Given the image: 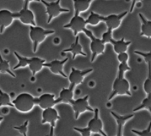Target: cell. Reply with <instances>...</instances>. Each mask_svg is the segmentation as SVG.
Instances as JSON below:
<instances>
[{
    "label": "cell",
    "mask_w": 151,
    "mask_h": 136,
    "mask_svg": "<svg viewBox=\"0 0 151 136\" xmlns=\"http://www.w3.org/2000/svg\"><path fill=\"white\" fill-rule=\"evenodd\" d=\"M142 110H148L151 114V95H147V97L142 100L140 105L134 109V112L139 111Z\"/></svg>",
    "instance_id": "27"
},
{
    "label": "cell",
    "mask_w": 151,
    "mask_h": 136,
    "mask_svg": "<svg viewBox=\"0 0 151 136\" xmlns=\"http://www.w3.org/2000/svg\"><path fill=\"white\" fill-rule=\"evenodd\" d=\"M88 97L89 96L86 95L82 98L74 99L70 104L75 113V119L76 120L79 119L80 116L85 112H94V109L92 108L88 103Z\"/></svg>",
    "instance_id": "6"
},
{
    "label": "cell",
    "mask_w": 151,
    "mask_h": 136,
    "mask_svg": "<svg viewBox=\"0 0 151 136\" xmlns=\"http://www.w3.org/2000/svg\"><path fill=\"white\" fill-rule=\"evenodd\" d=\"M60 117L58 114V112L54 107L43 110L42 119H41L42 125L50 124L51 127L55 128L56 126V123L58 121L60 120Z\"/></svg>",
    "instance_id": "12"
},
{
    "label": "cell",
    "mask_w": 151,
    "mask_h": 136,
    "mask_svg": "<svg viewBox=\"0 0 151 136\" xmlns=\"http://www.w3.org/2000/svg\"><path fill=\"white\" fill-rule=\"evenodd\" d=\"M94 117L88 122L87 127L89 129L91 133L100 134L102 136H108L103 130V123L100 118V111L98 108L94 109Z\"/></svg>",
    "instance_id": "10"
},
{
    "label": "cell",
    "mask_w": 151,
    "mask_h": 136,
    "mask_svg": "<svg viewBox=\"0 0 151 136\" xmlns=\"http://www.w3.org/2000/svg\"><path fill=\"white\" fill-rule=\"evenodd\" d=\"M93 0H73L75 15H80L89 8Z\"/></svg>",
    "instance_id": "21"
},
{
    "label": "cell",
    "mask_w": 151,
    "mask_h": 136,
    "mask_svg": "<svg viewBox=\"0 0 151 136\" xmlns=\"http://www.w3.org/2000/svg\"><path fill=\"white\" fill-rule=\"evenodd\" d=\"M69 52L72 54V60H75L76 56L78 55H82L84 57H86V54L83 50V47L81 44L79 42V36H76V39H75V42L72 44V45L67 49H65L62 51V54L63 53Z\"/></svg>",
    "instance_id": "16"
},
{
    "label": "cell",
    "mask_w": 151,
    "mask_h": 136,
    "mask_svg": "<svg viewBox=\"0 0 151 136\" xmlns=\"http://www.w3.org/2000/svg\"><path fill=\"white\" fill-rule=\"evenodd\" d=\"M24 4H27V5H29V2H31V1H38V2H41V0H24Z\"/></svg>",
    "instance_id": "37"
},
{
    "label": "cell",
    "mask_w": 151,
    "mask_h": 136,
    "mask_svg": "<svg viewBox=\"0 0 151 136\" xmlns=\"http://www.w3.org/2000/svg\"><path fill=\"white\" fill-rule=\"evenodd\" d=\"M139 17L142 21L140 35L151 38V21L147 20L142 13H139Z\"/></svg>",
    "instance_id": "22"
},
{
    "label": "cell",
    "mask_w": 151,
    "mask_h": 136,
    "mask_svg": "<svg viewBox=\"0 0 151 136\" xmlns=\"http://www.w3.org/2000/svg\"><path fill=\"white\" fill-rule=\"evenodd\" d=\"M54 33L55 31L52 29H45L38 26H29V38L32 42L33 52H36L38 45L42 43L47 36Z\"/></svg>",
    "instance_id": "3"
},
{
    "label": "cell",
    "mask_w": 151,
    "mask_h": 136,
    "mask_svg": "<svg viewBox=\"0 0 151 136\" xmlns=\"http://www.w3.org/2000/svg\"><path fill=\"white\" fill-rule=\"evenodd\" d=\"M0 73H4V74H8L13 77H16V74L12 72L10 69V63L7 60H4L1 56V53H0Z\"/></svg>",
    "instance_id": "24"
},
{
    "label": "cell",
    "mask_w": 151,
    "mask_h": 136,
    "mask_svg": "<svg viewBox=\"0 0 151 136\" xmlns=\"http://www.w3.org/2000/svg\"><path fill=\"white\" fill-rule=\"evenodd\" d=\"M128 13V11H124L119 14H111L109 16H105L104 21L106 23L107 28L111 30L116 29L120 26L122 21L127 14Z\"/></svg>",
    "instance_id": "13"
},
{
    "label": "cell",
    "mask_w": 151,
    "mask_h": 136,
    "mask_svg": "<svg viewBox=\"0 0 151 136\" xmlns=\"http://www.w3.org/2000/svg\"><path fill=\"white\" fill-rule=\"evenodd\" d=\"M143 88L147 95H151V68L148 69V76L144 82Z\"/></svg>",
    "instance_id": "29"
},
{
    "label": "cell",
    "mask_w": 151,
    "mask_h": 136,
    "mask_svg": "<svg viewBox=\"0 0 151 136\" xmlns=\"http://www.w3.org/2000/svg\"><path fill=\"white\" fill-rule=\"evenodd\" d=\"M110 113L111 116L114 118L115 121L116 122V125H117V133L119 135H122V132H123V128L125 124L131 120V119L134 117V114H129V115H125V116H120L118 113H115L114 111H111Z\"/></svg>",
    "instance_id": "17"
},
{
    "label": "cell",
    "mask_w": 151,
    "mask_h": 136,
    "mask_svg": "<svg viewBox=\"0 0 151 136\" xmlns=\"http://www.w3.org/2000/svg\"><path fill=\"white\" fill-rule=\"evenodd\" d=\"M111 44L113 46L114 50L117 54L121 53L127 52L128 47L131 44V41H126L125 38H122L120 40H114L111 41Z\"/></svg>",
    "instance_id": "20"
},
{
    "label": "cell",
    "mask_w": 151,
    "mask_h": 136,
    "mask_svg": "<svg viewBox=\"0 0 151 136\" xmlns=\"http://www.w3.org/2000/svg\"><path fill=\"white\" fill-rule=\"evenodd\" d=\"M74 89L75 87L70 86L69 88H63L59 94V100L60 103H65V104H69L72 103L74 100Z\"/></svg>",
    "instance_id": "18"
},
{
    "label": "cell",
    "mask_w": 151,
    "mask_h": 136,
    "mask_svg": "<svg viewBox=\"0 0 151 136\" xmlns=\"http://www.w3.org/2000/svg\"><path fill=\"white\" fill-rule=\"evenodd\" d=\"M3 120H4V117H3V116H0V124H1V122H2Z\"/></svg>",
    "instance_id": "38"
},
{
    "label": "cell",
    "mask_w": 151,
    "mask_h": 136,
    "mask_svg": "<svg viewBox=\"0 0 151 136\" xmlns=\"http://www.w3.org/2000/svg\"><path fill=\"white\" fill-rule=\"evenodd\" d=\"M93 70L94 69H91V68L85 69V70H79V69H76L75 68L72 67L71 72L69 75V77H68L70 85L75 88L77 85L82 83L86 76L88 75V74L91 73Z\"/></svg>",
    "instance_id": "8"
},
{
    "label": "cell",
    "mask_w": 151,
    "mask_h": 136,
    "mask_svg": "<svg viewBox=\"0 0 151 136\" xmlns=\"http://www.w3.org/2000/svg\"><path fill=\"white\" fill-rule=\"evenodd\" d=\"M13 106L21 113H29L36 105V97L29 93H22L12 101Z\"/></svg>",
    "instance_id": "2"
},
{
    "label": "cell",
    "mask_w": 151,
    "mask_h": 136,
    "mask_svg": "<svg viewBox=\"0 0 151 136\" xmlns=\"http://www.w3.org/2000/svg\"><path fill=\"white\" fill-rule=\"evenodd\" d=\"M117 59L120 63H128V59H129V56H128V53L127 52L121 53V54H117Z\"/></svg>",
    "instance_id": "34"
},
{
    "label": "cell",
    "mask_w": 151,
    "mask_h": 136,
    "mask_svg": "<svg viewBox=\"0 0 151 136\" xmlns=\"http://www.w3.org/2000/svg\"><path fill=\"white\" fill-rule=\"evenodd\" d=\"M112 32L113 30H111V29H107L106 32H105L102 35V41L105 44H111V41H113V35H112Z\"/></svg>",
    "instance_id": "32"
},
{
    "label": "cell",
    "mask_w": 151,
    "mask_h": 136,
    "mask_svg": "<svg viewBox=\"0 0 151 136\" xmlns=\"http://www.w3.org/2000/svg\"><path fill=\"white\" fill-rule=\"evenodd\" d=\"M16 19H19L22 24L29 26H36L35 19V15L33 12L29 9V5L24 4L22 10L18 13H15Z\"/></svg>",
    "instance_id": "9"
},
{
    "label": "cell",
    "mask_w": 151,
    "mask_h": 136,
    "mask_svg": "<svg viewBox=\"0 0 151 136\" xmlns=\"http://www.w3.org/2000/svg\"><path fill=\"white\" fill-rule=\"evenodd\" d=\"M46 63V60L44 59L40 58L38 57H31L29 59V68L32 74V76H35L38 72L42 70L44 67V64Z\"/></svg>",
    "instance_id": "19"
},
{
    "label": "cell",
    "mask_w": 151,
    "mask_h": 136,
    "mask_svg": "<svg viewBox=\"0 0 151 136\" xmlns=\"http://www.w3.org/2000/svg\"><path fill=\"white\" fill-rule=\"evenodd\" d=\"M14 19H16L15 13L7 9L0 10V34H2L4 29L12 24Z\"/></svg>",
    "instance_id": "14"
},
{
    "label": "cell",
    "mask_w": 151,
    "mask_h": 136,
    "mask_svg": "<svg viewBox=\"0 0 151 136\" xmlns=\"http://www.w3.org/2000/svg\"><path fill=\"white\" fill-rule=\"evenodd\" d=\"M74 130H75L76 132H78L80 134H81V136H91V132L89 130L88 127H74Z\"/></svg>",
    "instance_id": "33"
},
{
    "label": "cell",
    "mask_w": 151,
    "mask_h": 136,
    "mask_svg": "<svg viewBox=\"0 0 151 136\" xmlns=\"http://www.w3.org/2000/svg\"><path fill=\"white\" fill-rule=\"evenodd\" d=\"M131 132L138 136H151V122H150L147 127L144 130L139 131L133 129L131 130Z\"/></svg>",
    "instance_id": "31"
},
{
    "label": "cell",
    "mask_w": 151,
    "mask_h": 136,
    "mask_svg": "<svg viewBox=\"0 0 151 136\" xmlns=\"http://www.w3.org/2000/svg\"><path fill=\"white\" fill-rule=\"evenodd\" d=\"M28 125H29V120H26L20 126L13 127V129L17 130L22 136H28Z\"/></svg>",
    "instance_id": "28"
},
{
    "label": "cell",
    "mask_w": 151,
    "mask_h": 136,
    "mask_svg": "<svg viewBox=\"0 0 151 136\" xmlns=\"http://www.w3.org/2000/svg\"><path fill=\"white\" fill-rule=\"evenodd\" d=\"M55 96L52 94H44L36 97V105L42 110L54 107L56 105L60 103L59 99H55Z\"/></svg>",
    "instance_id": "11"
},
{
    "label": "cell",
    "mask_w": 151,
    "mask_h": 136,
    "mask_svg": "<svg viewBox=\"0 0 151 136\" xmlns=\"http://www.w3.org/2000/svg\"><path fill=\"white\" fill-rule=\"evenodd\" d=\"M104 16H102V15L98 14V13H95V12L91 11L88 17L86 20L87 25L89 24L91 25V26H97L100 22L104 21Z\"/></svg>",
    "instance_id": "23"
},
{
    "label": "cell",
    "mask_w": 151,
    "mask_h": 136,
    "mask_svg": "<svg viewBox=\"0 0 151 136\" xmlns=\"http://www.w3.org/2000/svg\"><path fill=\"white\" fill-rule=\"evenodd\" d=\"M13 54L16 56V58L18 59V63L13 68V70H16V69H20V68H25L29 66V59L30 58L24 57V56L20 55L17 52H14Z\"/></svg>",
    "instance_id": "25"
},
{
    "label": "cell",
    "mask_w": 151,
    "mask_h": 136,
    "mask_svg": "<svg viewBox=\"0 0 151 136\" xmlns=\"http://www.w3.org/2000/svg\"><path fill=\"white\" fill-rule=\"evenodd\" d=\"M131 69V68L128 63H119L118 67V76L114 81L112 92L109 97V101L116 96H132L131 92V85L129 82L125 78V73Z\"/></svg>",
    "instance_id": "1"
},
{
    "label": "cell",
    "mask_w": 151,
    "mask_h": 136,
    "mask_svg": "<svg viewBox=\"0 0 151 136\" xmlns=\"http://www.w3.org/2000/svg\"><path fill=\"white\" fill-rule=\"evenodd\" d=\"M134 53L138 55L142 56L144 58L145 61L147 63V68H151V52H143L140 51H134Z\"/></svg>",
    "instance_id": "30"
},
{
    "label": "cell",
    "mask_w": 151,
    "mask_h": 136,
    "mask_svg": "<svg viewBox=\"0 0 151 136\" xmlns=\"http://www.w3.org/2000/svg\"><path fill=\"white\" fill-rule=\"evenodd\" d=\"M68 60H69L68 57H66L62 60H54L51 62H49V63H46L44 64V67L48 68L50 72L54 74H58L63 77L66 78L67 75L63 72V66L67 62Z\"/></svg>",
    "instance_id": "15"
},
{
    "label": "cell",
    "mask_w": 151,
    "mask_h": 136,
    "mask_svg": "<svg viewBox=\"0 0 151 136\" xmlns=\"http://www.w3.org/2000/svg\"><path fill=\"white\" fill-rule=\"evenodd\" d=\"M41 2L43 3L46 7V13L48 15L47 24H50L53 19L58 17L61 13L69 12V9L63 8L60 6V0H56L55 1H52V2H48L45 0H41Z\"/></svg>",
    "instance_id": "5"
},
{
    "label": "cell",
    "mask_w": 151,
    "mask_h": 136,
    "mask_svg": "<svg viewBox=\"0 0 151 136\" xmlns=\"http://www.w3.org/2000/svg\"><path fill=\"white\" fill-rule=\"evenodd\" d=\"M142 0H131V9H130V13H132L134 10V7H135L136 4L139 1H141Z\"/></svg>",
    "instance_id": "35"
},
{
    "label": "cell",
    "mask_w": 151,
    "mask_h": 136,
    "mask_svg": "<svg viewBox=\"0 0 151 136\" xmlns=\"http://www.w3.org/2000/svg\"><path fill=\"white\" fill-rule=\"evenodd\" d=\"M87 23L86 20L80 15H74L73 17L68 24L63 26L65 29H69L73 32L74 35L75 37L78 36L79 32H84L86 35L89 29L86 28Z\"/></svg>",
    "instance_id": "4"
},
{
    "label": "cell",
    "mask_w": 151,
    "mask_h": 136,
    "mask_svg": "<svg viewBox=\"0 0 151 136\" xmlns=\"http://www.w3.org/2000/svg\"><path fill=\"white\" fill-rule=\"evenodd\" d=\"M86 35L91 40V44H90V49L91 51V61L94 62L97 55L104 54L105 49H106V44L103 42L102 39L94 36L91 30L88 31Z\"/></svg>",
    "instance_id": "7"
},
{
    "label": "cell",
    "mask_w": 151,
    "mask_h": 136,
    "mask_svg": "<svg viewBox=\"0 0 151 136\" xmlns=\"http://www.w3.org/2000/svg\"><path fill=\"white\" fill-rule=\"evenodd\" d=\"M2 107H14L13 102H12L10 97L8 94L4 92L0 88V108Z\"/></svg>",
    "instance_id": "26"
},
{
    "label": "cell",
    "mask_w": 151,
    "mask_h": 136,
    "mask_svg": "<svg viewBox=\"0 0 151 136\" xmlns=\"http://www.w3.org/2000/svg\"><path fill=\"white\" fill-rule=\"evenodd\" d=\"M45 136H55V132H54V128L51 127H50V133H49L48 135H47Z\"/></svg>",
    "instance_id": "36"
},
{
    "label": "cell",
    "mask_w": 151,
    "mask_h": 136,
    "mask_svg": "<svg viewBox=\"0 0 151 136\" xmlns=\"http://www.w3.org/2000/svg\"><path fill=\"white\" fill-rule=\"evenodd\" d=\"M115 136H122V135H119V134H116V135Z\"/></svg>",
    "instance_id": "39"
}]
</instances>
